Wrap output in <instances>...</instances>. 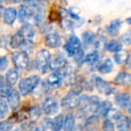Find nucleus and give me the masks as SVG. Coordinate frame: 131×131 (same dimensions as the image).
Wrapping results in <instances>:
<instances>
[{
	"label": "nucleus",
	"mask_w": 131,
	"mask_h": 131,
	"mask_svg": "<svg viewBox=\"0 0 131 131\" xmlns=\"http://www.w3.org/2000/svg\"><path fill=\"white\" fill-rule=\"evenodd\" d=\"M40 82V78L37 75H30V77L22 79L19 83L20 93L23 96H26V95L30 94L33 90L36 89V87H38Z\"/></svg>",
	"instance_id": "obj_1"
},
{
	"label": "nucleus",
	"mask_w": 131,
	"mask_h": 131,
	"mask_svg": "<svg viewBox=\"0 0 131 131\" xmlns=\"http://www.w3.org/2000/svg\"><path fill=\"white\" fill-rule=\"evenodd\" d=\"M79 101H80V96H79V93L75 92V90L68 92L65 97L62 99L61 101V106L65 109H75V108L78 107L79 105Z\"/></svg>",
	"instance_id": "obj_2"
},
{
	"label": "nucleus",
	"mask_w": 131,
	"mask_h": 131,
	"mask_svg": "<svg viewBox=\"0 0 131 131\" xmlns=\"http://www.w3.org/2000/svg\"><path fill=\"white\" fill-rule=\"evenodd\" d=\"M59 104L56 98L54 97H48L45 99L41 104V110L46 115L48 116H52L58 113Z\"/></svg>",
	"instance_id": "obj_3"
},
{
	"label": "nucleus",
	"mask_w": 131,
	"mask_h": 131,
	"mask_svg": "<svg viewBox=\"0 0 131 131\" xmlns=\"http://www.w3.org/2000/svg\"><path fill=\"white\" fill-rule=\"evenodd\" d=\"M50 59L51 56L49 51L45 49H40L36 56V64L39 69H40L42 72H46L47 68L49 67Z\"/></svg>",
	"instance_id": "obj_4"
},
{
	"label": "nucleus",
	"mask_w": 131,
	"mask_h": 131,
	"mask_svg": "<svg viewBox=\"0 0 131 131\" xmlns=\"http://www.w3.org/2000/svg\"><path fill=\"white\" fill-rule=\"evenodd\" d=\"M64 49L69 57H74L77 51L82 49V42L77 36H71L64 46Z\"/></svg>",
	"instance_id": "obj_5"
},
{
	"label": "nucleus",
	"mask_w": 131,
	"mask_h": 131,
	"mask_svg": "<svg viewBox=\"0 0 131 131\" xmlns=\"http://www.w3.org/2000/svg\"><path fill=\"white\" fill-rule=\"evenodd\" d=\"M14 64H15V68L19 69H25L28 68L30 63L29 56L24 51H19V52L15 53L13 56Z\"/></svg>",
	"instance_id": "obj_6"
},
{
	"label": "nucleus",
	"mask_w": 131,
	"mask_h": 131,
	"mask_svg": "<svg viewBox=\"0 0 131 131\" xmlns=\"http://www.w3.org/2000/svg\"><path fill=\"white\" fill-rule=\"evenodd\" d=\"M94 84L97 91L103 95H111L113 93V91H114L113 86L100 77H95Z\"/></svg>",
	"instance_id": "obj_7"
},
{
	"label": "nucleus",
	"mask_w": 131,
	"mask_h": 131,
	"mask_svg": "<svg viewBox=\"0 0 131 131\" xmlns=\"http://www.w3.org/2000/svg\"><path fill=\"white\" fill-rule=\"evenodd\" d=\"M61 37L57 32H49L45 37V43L49 48L57 49L61 45Z\"/></svg>",
	"instance_id": "obj_8"
},
{
	"label": "nucleus",
	"mask_w": 131,
	"mask_h": 131,
	"mask_svg": "<svg viewBox=\"0 0 131 131\" xmlns=\"http://www.w3.org/2000/svg\"><path fill=\"white\" fill-rule=\"evenodd\" d=\"M63 69V73H62L63 81H65V83H67L68 84H73L77 79L75 70L69 65H67Z\"/></svg>",
	"instance_id": "obj_9"
},
{
	"label": "nucleus",
	"mask_w": 131,
	"mask_h": 131,
	"mask_svg": "<svg viewBox=\"0 0 131 131\" xmlns=\"http://www.w3.org/2000/svg\"><path fill=\"white\" fill-rule=\"evenodd\" d=\"M67 66V60L62 55H57L49 62V68L53 71H59Z\"/></svg>",
	"instance_id": "obj_10"
},
{
	"label": "nucleus",
	"mask_w": 131,
	"mask_h": 131,
	"mask_svg": "<svg viewBox=\"0 0 131 131\" xmlns=\"http://www.w3.org/2000/svg\"><path fill=\"white\" fill-rule=\"evenodd\" d=\"M112 109V104L109 101H101V102L99 103V105L97 106L96 110H95V114L97 117H107L109 112L111 111V110Z\"/></svg>",
	"instance_id": "obj_11"
},
{
	"label": "nucleus",
	"mask_w": 131,
	"mask_h": 131,
	"mask_svg": "<svg viewBox=\"0 0 131 131\" xmlns=\"http://www.w3.org/2000/svg\"><path fill=\"white\" fill-rule=\"evenodd\" d=\"M6 99H7V103L9 107L13 110H15L19 107L21 103V93L17 90L13 89Z\"/></svg>",
	"instance_id": "obj_12"
},
{
	"label": "nucleus",
	"mask_w": 131,
	"mask_h": 131,
	"mask_svg": "<svg viewBox=\"0 0 131 131\" xmlns=\"http://www.w3.org/2000/svg\"><path fill=\"white\" fill-rule=\"evenodd\" d=\"M130 99H131L130 93H126V92H121V93H118L115 95L114 100L118 106H119L121 108H125L128 105L129 102H130Z\"/></svg>",
	"instance_id": "obj_13"
},
{
	"label": "nucleus",
	"mask_w": 131,
	"mask_h": 131,
	"mask_svg": "<svg viewBox=\"0 0 131 131\" xmlns=\"http://www.w3.org/2000/svg\"><path fill=\"white\" fill-rule=\"evenodd\" d=\"M16 17H17V11L15 8L8 7L4 10L3 18H4L5 24H8V25H12L15 23Z\"/></svg>",
	"instance_id": "obj_14"
},
{
	"label": "nucleus",
	"mask_w": 131,
	"mask_h": 131,
	"mask_svg": "<svg viewBox=\"0 0 131 131\" xmlns=\"http://www.w3.org/2000/svg\"><path fill=\"white\" fill-rule=\"evenodd\" d=\"M62 82H63V77H62V75L59 73L58 71H54L52 74L49 75L48 77V84H49L50 87H59L61 85Z\"/></svg>",
	"instance_id": "obj_15"
},
{
	"label": "nucleus",
	"mask_w": 131,
	"mask_h": 131,
	"mask_svg": "<svg viewBox=\"0 0 131 131\" xmlns=\"http://www.w3.org/2000/svg\"><path fill=\"white\" fill-rule=\"evenodd\" d=\"M34 9L29 6H22L19 9L18 16L20 22H25L31 17H33Z\"/></svg>",
	"instance_id": "obj_16"
},
{
	"label": "nucleus",
	"mask_w": 131,
	"mask_h": 131,
	"mask_svg": "<svg viewBox=\"0 0 131 131\" xmlns=\"http://www.w3.org/2000/svg\"><path fill=\"white\" fill-rule=\"evenodd\" d=\"M114 82L118 85L130 86L131 85V74L127 72H121L118 74L114 78Z\"/></svg>",
	"instance_id": "obj_17"
},
{
	"label": "nucleus",
	"mask_w": 131,
	"mask_h": 131,
	"mask_svg": "<svg viewBox=\"0 0 131 131\" xmlns=\"http://www.w3.org/2000/svg\"><path fill=\"white\" fill-rule=\"evenodd\" d=\"M64 119L65 118L62 114H58V116L53 118L50 120V128L53 131H60L61 129H63Z\"/></svg>",
	"instance_id": "obj_18"
},
{
	"label": "nucleus",
	"mask_w": 131,
	"mask_h": 131,
	"mask_svg": "<svg viewBox=\"0 0 131 131\" xmlns=\"http://www.w3.org/2000/svg\"><path fill=\"white\" fill-rule=\"evenodd\" d=\"M22 35L24 37V39L30 40L35 35V29L31 24H24L19 30Z\"/></svg>",
	"instance_id": "obj_19"
},
{
	"label": "nucleus",
	"mask_w": 131,
	"mask_h": 131,
	"mask_svg": "<svg viewBox=\"0 0 131 131\" xmlns=\"http://www.w3.org/2000/svg\"><path fill=\"white\" fill-rule=\"evenodd\" d=\"M25 40L24 37L22 35V33L20 31H17L11 39H10V46L13 49H18V48H21V46L23 45L24 41Z\"/></svg>",
	"instance_id": "obj_20"
},
{
	"label": "nucleus",
	"mask_w": 131,
	"mask_h": 131,
	"mask_svg": "<svg viewBox=\"0 0 131 131\" xmlns=\"http://www.w3.org/2000/svg\"><path fill=\"white\" fill-rule=\"evenodd\" d=\"M121 24H122V22L119 19L113 20L107 27L108 33H109L111 36H116V35H118L120 27H121Z\"/></svg>",
	"instance_id": "obj_21"
},
{
	"label": "nucleus",
	"mask_w": 131,
	"mask_h": 131,
	"mask_svg": "<svg viewBox=\"0 0 131 131\" xmlns=\"http://www.w3.org/2000/svg\"><path fill=\"white\" fill-rule=\"evenodd\" d=\"M129 58H130L129 53L127 50H122V49H120L119 51L116 52L114 55L115 62L117 64H118V65H122V64L127 63L129 60Z\"/></svg>",
	"instance_id": "obj_22"
},
{
	"label": "nucleus",
	"mask_w": 131,
	"mask_h": 131,
	"mask_svg": "<svg viewBox=\"0 0 131 131\" xmlns=\"http://www.w3.org/2000/svg\"><path fill=\"white\" fill-rule=\"evenodd\" d=\"M75 127V119L73 114H68L64 119V131H73Z\"/></svg>",
	"instance_id": "obj_23"
},
{
	"label": "nucleus",
	"mask_w": 131,
	"mask_h": 131,
	"mask_svg": "<svg viewBox=\"0 0 131 131\" xmlns=\"http://www.w3.org/2000/svg\"><path fill=\"white\" fill-rule=\"evenodd\" d=\"M113 69V62L111 61V59L108 58L106 59L102 65L99 67L98 71L102 75H106V74H109L112 71Z\"/></svg>",
	"instance_id": "obj_24"
},
{
	"label": "nucleus",
	"mask_w": 131,
	"mask_h": 131,
	"mask_svg": "<svg viewBox=\"0 0 131 131\" xmlns=\"http://www.w3.org/2000/svg\"><path fill=\"white\" fill-rule=\"evenodd\" d=\"M6 82L9 84H15L18 81L19 78V73L16 69H9L6 75Z\"/></svg>",
	"instance_id": "obj_25"
},
{
	"label": "nucleus",
	"mask_w": 131,
	"mask_h": 131,
	"mask_svg": "<svg viewBox=\"0 0 131 131\" xmlns=\"http://www.w3.org/2000/svg\"><path fill=\"white\" fill-rule=\"evenodd\" d=\"M122 49V43L117 40H112L106 44V49L110 52H118Z\"/></svg>",
	"instance_id": "obj_26"
},
{
	"label": "nucleus",
	"mask_w": 131,
	"mask_h": 131,
	"mask_svg": "<svg viewBox=\"0 0 131 131\" xmlns=\"http://www.w3.org/2000/svg\"><path fill=\"white\" fill-rule=\"evenodd\" d=\"M99 58H100V56H99L98 52H96V51L90 52V53H88L87 55H85V58H84V62H85V63H87L88 65L93 66V65H94V64H96L97 62H98Z\"/></svg>",
	"instance_id": "obj_27"
},
{
	"label": "nucleus",
	"mask_w": 131,
	"mask_h": 131,
	"mask_svg": "<svg viewBox=\"0 0 131 131\" xmlns=\"http://www.w3.org/2000/svg\"><path fill=\"white\" fill-rule=\"evenodd\" d=\"M98 125V117L95 115V116H91L87 118L85 123V128L88 131H93L94 128Z\"/></svg>",
	"instance_id": "obj_28"
},
{
	"label": "nucleus",
	"mask_w": 131,
	"mask_h": 131,
	"mask_svg": "<svg viewBox=\"0 0 131 131\" xmlns=\"http://www.w3.org/2000/svg\"><path fill=\"white\" fill-rule=\"evenodd\" d=\"M83 42L85 46H89L95 41V34L92 31H85L83 33Z\"/></svg>",
	"instance_id": "obj_29"
},
{
	"label": "nucleus",
	"mask_w": 131,
	"mask_h": 131,
	"mask_svg": "<svg viewBox=\"0 0 131 131\" xmlns=\"http://www.w3.org/2000/svg\"><path fill=\"white\" fill-rule=\"evenodd\" d=\"M9 113V105L3 99H0V118H4Z\"/></svg>",
	"instance_id": "obj_30"
},
{
	"label": "nucleus",
	"mask_w": 131,
	"mask_h": 131,
	"mask_svg": "<svg viewBox=\"0 0 131 131\" xmlns=\"http://www.w3.org/2000/svg\"><path fill=\"white\" fill-rule=\"evenodd\" d=\"M118 127L122 130H127L130 127V121L126 117H121L118 119Z\"/></svg>",
	"instance_id": "obj_31"
},
{
	"label": "nucleus",
	"mask_w": 131,
	"mask_h": 131,
	"mask_svg": "<svg viewBox=\"0 0 131 131\" xmlns=\"http://www.w3.org/2000/svg\"><path fill=\"white\" fill-rule=\"evenodd\" d=\"M11 84H3L1 87H0V97L1 98H7V96L9 95V93L12 91Z\"/></svg>",
	"instance_id": "obj_32"
},
{
	"label": "nucleus",
	"mask_w": 131,
	"mask_h": 131,
	"mask_svg": "<svg viewBox=\"0 0 131 131\" xmlns=\"http://www.w3.org/2000/svg\"><path fill=\"white\" fill-rule=\"evenodd\" d=\"M21 48H22L23 51L26 52L27 54H28V53L32 52V50H33V44H32V41H31V40H27V39H25V40L24 41L23 45L21 46Z\"/></svg>",
	"instance_id": "obj_33"
},
{
	"label": "nucleus",
	"mask_w": 131,
	"mask_h": 131,
	"mask_svg": "<svg viewBox=\"0 0 131 131\" xmlns=\"http://www.w3.org/2000/svg\"><path fill=\"white\" fill-rule=\"evenodd\" d=\"M102 131H115L114 123L110 118H106L102 123Z\"/></svg>",
	"instance_id": "obj_34"
},
{
	"label": "nucleus",
	"mask_w": 131,
	"mask_h": 131,
	"mask_svg": "<svg viewBox=\"0 0 131 131\" xmlns=\"http://www.w3.org/2000/svg\"><path fill=\"white\" fill-rule=\"evenodd\" d=\"M120 40L124 45H131V30L123 33L120 37Z\"/></svg>",
	"instance_id": "obj_35"
},
{
	"label": "nucleus",
	"mask_w": 131,
	"mask_h": 131,
	"mask_svg": "<svg viewBox=\"0 0 131 131\" xmlns=\"http://www.w3.org/2000/svg\"><path fill=\"white\" fill-rule=\"evenodd\" d=\"M74 57H75V62H77V64L78 66H81L84 62V58H85V55H84V51H83L82 49H80V50L77 51Z\"/></svg>",
	"instance_id": "obj_36"
},
{
	"label": "nucleus",
	"mask_w": 131,
	"mask_h": 131,
	"mask_svg": "<svg viewBox=\"0 0 131 131\" xmlns=\"http://www.w3.org/2000/svg\"><path fill=\"white\" fill-rule=\"evenodd\" d=\"M9 61L6 57H0V72H3L8 68Z\"/></svg>",
	"instance_id": "obj_37"
},
{
	"label": "nucleus",
	"mask_w": 131,
	"mask_h": 131,
	"mask_svg": "<svg viewBox=\"0 0 131 131\" xmlns=\"http://www.w3.org/2000/svg\"><path fill=\"white\" fill-rule=\"evenodd\" d=\"M13 125L9 121L0 122V131H11Z\"/></svg>",
	"instance_id": "obj_38"
},
{
	"label": "nucleus",
	"mask_w": 131,
	"mask_h": 131,
	"mask_svg": "<svg viewBox=\"0 0 131 131\" xmlns=\"http://www.w3.org/2000/svg\"><path fill=\"white\" fill-rule=\"evenodd\" d=\"M108 116H110L111 118H113V119H119L120 118L122 117L121 115V112L120 111H118V110H111V111L109 112V114H108Z\"/></svg>",
	"instance_id": "obj_39"
},
{
	"label": "nucleus",
	"mask_w": 131,
	"mask_h": 131,
	"mask_svg": "<svg viewBox=\"0 0 131 131\" xmlns=\"http://www.w3.org/2000/svg\"><path fill=\"white\" fill-rule=\"evenodd\" d=\"M3 84H4V77L0 75V87H1Z\"/></svg>",
	"instance_id": "obj_40"
},
{
	"label": "nucleus",
	"mask_w": 131,
	"mask_h": 131,
	"mask_svg": "<svg viewBox=\"0 0 131 131\" xmlns=\"http://www.w3.org/2000/svg\"><path fill=\"white\" fill-rule=\"evenodd\" d=\"M10 2L13 3V4H18V3H20L22 0H9Z\"/></svg>",
	"instance_id": "obj_41"
},
{
	"label": "nucleus",
	"mask_w": 131,
	"mask_h": 131,
	"mask_svg": "<svg viewBox=\"0 0 131 131\" xmlns=\"http://www.w3.org/2000/svg\"><path fill=\"white\" fill-rule=\"evenodd\" d=\"M30 131H42V130H41V129H40V128H39V127H32V128H31Z\"/></svg>",
	"instance_id": "obj_42"
},
{
	"label": "nucleus",
	"mask_w": 131,
	"mask_h": 131,
	"mask_svg": "<svg viewBox=\"0 0 131 131\" xmlns=\"http://www.w3.org/2000/svg\"><path fill=\"white\" fill-rule=\"evenodd\" d=\"M127 110H128V112L131 114V101L129 102L128 105H127Z\"/></svg>",
	"instance_id": "obj_43"
},
{
	"label": "nucleus",
	"mask_w": 131,
	"mask_h": 131,
	"mask_svg": "<svg viewBox=\"0 0 131 131\" xmlns=\"http://www.w3.org/2000/svg\"><path fill=\"white\" fill-rule=\"evenodd\" d=\"M4 13V10H3V7L2 6H0V16H1V15Z\"/></svg>",
	"instance_id": "obj_44"
},
{
	"label": "nucleus",
	"mask_w": 131,
	"mask_h": 131,
	"mask_svg": "<svg viewBox=\"0 0 131 131\" xmlns=\"http://www.w3.org/2000/svg\"><path fill=\"white\" fill-rule=\"evenodd\" d=\"M127 22L129 24H131V17H128V18L127 19Z\"/></svg>",
	"instance_id": "obj_45"
},
{
	"label": "nucleus",
	"mask_w": 131,
	"mask_h": 131,
	"mask_svg": "<svg viewBox=\"0 0 131 131\" xmlns=\"http://www.w3.org/2000/svg\"><path fill=\"white\" fill-rule=\"evenodd\" d=\"M14 131H22V130H20V129H16V130H14Z\"/></svg>",
	"instance_id": "obj_46"
},
{
	"label": "nucleus",
	"mask_w": 131,
	"mask_h": 131,
	"mask_svg": "<svg viewBox=\"0 0 131 131\" xmlns=\"http://www.w3.org/2000/svg\"><path fill=\"white\" fill-rule=\"evenodd\" d=\"M42 1H44V0H42ZM46 2H49V0H45Z\"/></svg>",
	"instance_id": "obj_47"
},
{
	"label": "nucleus",
	"mask_w": 131,
	"mask_h": 131,
	"mask_svg": "<svg viewBox=\"0 0 131 131\" xmlns=\"http://www.w3.org/2000/svg\"><path fill=\"white\" fill-rule=\"evenodd\" d=\"M130 68H131V61H130Z\"/></svg>",
	"instance_id": "obj_48"
},
{
	"label": "nucleus",
	"mask_w": 131,
	"mask_h": 131,
	"mask_svg": "<svg viewBox=\"0 0 131 131\" xmlns=\"http://www.w3.org/2000/svg\"><path fill=\"white\" fill-rule=\"evenodd\" d=\"M120 131H127V130H120Z\"/></svg>",
	"instance_id": "obj_49"
}]
</instances>
